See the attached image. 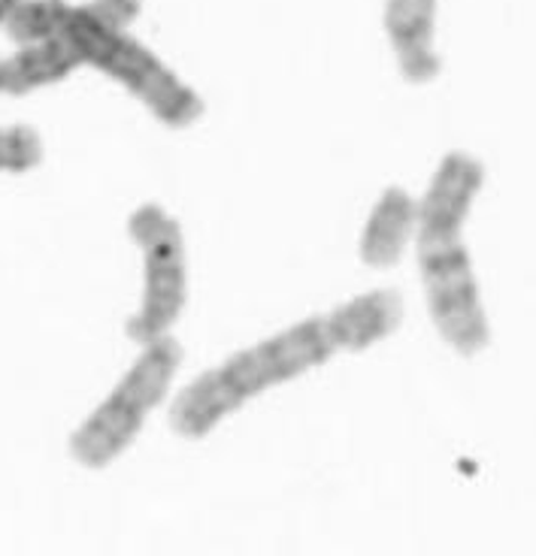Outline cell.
Masks as SVG:
<instances>
[{
  "label": "cell",
  "mask_w": 536,
  "mask_h": 556,
  "mask_svg": "<svg viewBox=\"0 0 536 556\" xmlns=\"http://www.w3.org/2000/svg\"><path fill=\"white\" fill-rule=\"evenodd\" d=\"M337 354L325 318H307L258 345L230 354L225 363L200 372L170 403V427L183 439H207L222 420L264 390L295 381L325 366Z\"/></svg>",
  "instance_id": "cell-1"
},
{
  "label": "cell",
  "mask_w": 536,
  "mask_h": 556,
  "mask_svg": "<svg viewBox=\"0 0 536 556\" xmlns=\"http://www.w3.org/2000/svg\"><path fill=\"white\" fill-rule=\"evenodd\" d=\"M61 37L71 40L83 64H91L119 85H125L161 125L185 130L203 118L207 103L198 91L183 83L149 46L130 37V30L98 18L88 10V3L67 10Z\"/></svg>",
  "instance_id": "cell-2"
},
{
  "label": "cell",
  "mask_w": 536,
  "mask_h": 556,
  "mask_svg": "<svg viewBox=\"0 0 536 556\" xmlns=\"http://www.w3.org/2000/svg\"><path fill=\"white\" fill-rule=\"evenodd\" d=\"M183 366V345L173 336L146 342L110 396L85 417L71 435V457L91 472L107 469L137 442L149 415L167 400L170 384Z\"/></svg>",
  "instance_id": "cell-3"
},
{
  "label": "cell",
  "mask_w": 536,
  "mask_h": 556,
  "mask_svg": "<svg viewBox=\"0 0 536 556\" xmlns=\"http://www.w3.org/2000/svg\"><path fill=\"white\" fill-rule=\"evenodd\" d=\"M464 230H415V251L422 269L424 300L431 320L464 357H476L491 345V324L482 306V291L473 261L464 245Z\"/></svg>",
  "instance_id": "cell-4"
},
{
  "label": "cell",
  "mask_w": 536,
  "mask_h": 556,
  "mask_svg": "<svg viewBox=\"0 0 536 556\" xmlns=\"http://www.w3.org/2000/svg\"><path fill=\"white\" fill-rule=\"evenodd\" d=\"M127 233L142 254V303L127 318V339L137 345L167 336L188 303V257L183 224L158 203H142L127 218Z\"/></svg>",
  "instance_id": "cell-5"
},
{
  "label": "cell",
  "mask_w": 536,
  "mask_h": 556,
  "mask_svg": "<svg viewBox=\"0 0 536 556\" xmlns=\"http://www.w3.org/2000/svg\"><path fill=\"white\" fill-rule=\"evenodd\" d=\"M385 30L395 46L400 76L431 85L442 70L437 55V0H385Z\"/></svg>",
  "instance_id": "cell-6"
},
{
  "label": "cell",
  "mask_w": 536,
  "mask_h": 556,
  "mask_svg": "<svg viewBox=\"0 0 536 556\" xmlns=\"http://www.w3.org/2000/svg\"><path fill=\"white\" fill-rule=\"evenodd\" d=\"M485 185V167L479 157L466 152H449L439 161L434 179L419 203L415 230H464L476 197Z\"/></svg>",
  "instance_id": "cell-7"
},
{
  "label": "cell",
  "mask_w": 536,
  "mask_h": 556,
  "mask_svg": "<svg viewBox=\"0 0 536 556\" xmlns=\"http://www.w3.org/2000/svg\"><path fill=\"white\" fill-rule=\"evenodd\" d=\"M400 320H403V296L395 288H379L352 296L349 303L325 315V330L337 351L361 354L397 333Z\"/></svg>",
  "instance_id": "cell-8"
},
{
  "label": "cell",
  "mask_w": 536,
  "mask_h": 556,
  "mask_svg": "<svg viewBox=\"0 0 536 556\" xmlns=\"http://www.w3.org/2000/svg\"><path fill=\"white\" fill-rule=\"evenodd\" d=\"M415 224H419V203L403 188H385L370 212L367 224L361 230V261L373 269H391L400 264L403 251L415 239Z\"/></svg>",
  "instance_id": "cell-9"
},
{
  "label": "cell",
  "mask_w": 536,
  "mask_h": 556,
  "mask_svg": "<svg viewBox=\"0 0 536 556\" xmlns=\"http://www.w3.org/2000/svg\"><path fill=\"white\" fill-rule=\"evenodd\" d=\"M83 67V58L73 49L67 37H49V40L25 42L18 52L3 58V94H28L46 85L64 83L73 70Z\"/></svg>",
  "instance_id": "cell-10"
},
{
  "label": "cell",
  "mask_w": 536,
  "mask_h": 556,
  "mask_svg": "<svg viewBox=\"0 0 536 556\" xmlns=\"http://www.w3.org/2000/svg\"><path fill=\"white\" fill-rule=\"evenodd\" d=\"M67 10H71L67 0H18L13 13L7 15L3 28L10 34V40H15L18 46L49 40V37L61 34Z\"/></svg>",
  "instance_id": "cell-11"
},
{
  "label": "cell",
  "mask_w": 536,
  "mask_h": 556,
  "mask_svg": "<svg viewBox=\"0 0 536 556\" xmlns=\"http://www.w3.org/2000/svg\"><path fill=\"white\" fill-rule=\"evenodd\" d=\"M42 161V139L40 134L28 125L0 127V173H28L40 167Z\"/></svg>",
  "instance_id": "cell-12"
},
{
  "label": "cell",
  "mask_w": 536,
  "mask_h": 556,
  "mask_svg": "<svg viewBox=\"0 0 536 556\" xmlns=\"http://www.w3.org/2000/svg\"><path fill=\"white\" fill-rule=\"evenodd\" d=\"M15 3H18V0H0V25H3V22H7V15L13 13V10H15Z\"/></svg>",
  "instance_id": "cell-13"
},
{
  "label": "cell",
  "mask_w": 536,
  "mask_h": 556,
  "mask_svg": "<svg viewBox=\"0 0 536 556\" xmlns=\"http://www.w3.org/2000/svg\"><path fill=\"white\" fill-rule=\"evenodd\" d=\"M0 64H3V58H0ZM0 94H3V73H0Z\"/></svg>",
  "instance_id": "cell-14"
}]
</instances>
